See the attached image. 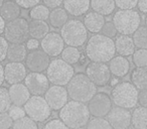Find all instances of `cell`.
<instances>
[{
    "mask_svg": "<svg viewBox=\"0 0 147 129\" xmlns=\"http://www.w3.org/2000/svg\"><path fill=\"white\" fill-rule=\"evenodd\" d=\"M115 43L103 34L92 35L86 45V55L91 61L108 63L115 57Z\"/></svg>",
    "mask_w": 147,
    "mask_h": 129,
    "instance_id": "obj_1",
    "label": "cell"
},
{
    "mask_svg": "<svg viewBox=\"0 0 147 129\" xmlns=\"http://www.w3.org/2000/svg\"><path fill=\"white\" fill-rule=\"evenodd\" d=\"M59 116L69 128L75 129L88 124L91 114L85 103L71 100L59 110Z\"/></svg>",
    "mask_w": 147,
    "mask_h": 129,
    "instance_id": "obj_2",
    "label": "cell"
},
{
    "mask_svg": "<svg viewBox=\"0 0 147 129\" xmlns=\"http://www.w3.org/2000/svg\"><path fill=\"white\" fill-rule=\"evenodd\" d=\"M67 92L73 101L86 103L97 93V86H95L86 74L80 73L74 75L71 80L67 83Z\"/></svg>",
    "mask_w": 147,
    "mask_h": 129,
    "instance_id": "obj_3",
    "label": "cell"
},
{
    "mask_svg": "<svg viewBox=\"0 0 147 129\" xmlns=\"http://www.w3.org/2000/svg\"><path fill=\"white\" fill-rule=\"evenodd\" d=\"M111 100L117 107L124 109L134 108L138 103V90L132 83H118L112 89Z\"/></svg>",
    "mask_w": 147,
    "mask_h": 129,
    "instance_id": "obj_4",
    "label": "cell"
},
{
    "mask_svg": "<svg viewBox=\"0 0 147 129\" xmlns=\"http://www.w3.org/2000/svg\"><path fill=\"white\" fill-rule=\"evenodd\" d=\"M61 36L67 47H82L88 41V30L79 19H71L61 28Z\"/></svg>",
    "mask_w": 147,
    "mask_h": 129,
    "instance_id": "obj_5",
    "label": "cell"
},
{
    "mask_svg": "<svg viewBox=\"0 0 147 129\" xmlns=\"http://www.w3.org/2000/svg\"><path fill=\"white\" fill-rule=\"evenodd\" d=\"M75 75L73 66L65 63L63 59H55L49 63L47 69L49 81L57 86H65L71 80Z\"/></svg>",
    "mask_w": 147,
    "mask_h": 129,
    "instance_id": "obj_6",
    "label": "cell"
},
{
    "mask_svg": "<svg viewBox=\"0 0 147 129\" xmlns=\"http://www.w3.org/2000/svg\"><path fill=\"white\" fill-rule=\"evenodd\" d=\"M113 24L117 32L130 35L138 29L141 24V16L135 10H119L113 16Z\"/></svg>",
    "mask_w": 147,
    "mask_h": 129,
    "instance_id": "obj_7",
    "label": "cell"
},
{
    "mask_svg": "<svg viewBox=\"0 0 147 129\" xmlns=\"http://www.w3.org/2000/svg\"><path fill=\"white\" fill-rule=\"evenodd\" d=\"M25 114L35 122H43L51 115V109L41 96H32L24 104Z\"/></svg>",
    "mask_w": 147,
    "mask_h": 129,
    "instance_id": "obj_8",
    "label": "cell"
},
{
    "mask_svg": "<svg viewBox=\"0 0 147 129\" xmlns=\"http://www.w3.org/2000/svg\"><path fill=\"white\" fill-rule=\"evenodd\" d=\"M4 38L10 43H23L28 39V22L25 18L18 17L8 21L5 25Z\"/></svg>",
    "mask_w": 147,
    "mask_h": 129,
    "instance_id": "obj_9",
    "label": "cell"
},
{
    "mask_svg": "<svg viewBox=\"0 0 147 129\" xmlns=\"http://www.w3.org/2000/svg\"><path fill=\"white\" fill-rule=\"evenodd\" d=\"M86 75L95 86L104 87L110 83L111 72L109 67L104 63L91 61L86 68Z\"/></svg>",
    "mask_w": 147,
    "mask_h": 129,
    "instance_id": "obj_10",
    "label": "cell"
},
{
    "mask_svg": "<svg viewBox=\"0 0 147 129\" xmlns=\"http://www.w3.org/2000/svg\"><path fill=\"white\" fill-rule=\"evenodd\" d=\"M87 105L89 112L92 116L104 118L112 109V100L106 93H96Z\"/></svg>",
    "mask_w": 147,
    "mask_h": 129,
    "instance_id": "obj_11",
    "label": "cell"
},
{
    "mask_svg": "<svg viewBox=\"0 0 147 129\" xmlns=\"http://www.w3.org/2000/svg\"><path fill=\"white\" fill-rule=\"evenodd\" d=\"M24 85L33 96H42L49 88V81L47 75L41 73H30L25 77Z\"/></svg>",
    "mask_w": 147,
    "mask_h": 129,
    "instance_id": "obj_12",
    "label": "cell"
},
{
    "mask_svg": "<svg viewBox=\"0 0 147 129\" xmlns=\"http://www.w3.org/2000/svg\"><path fill=\"white\" fill-rule=\"evenodd\" d=\"M67 89L63 86H53L49 87L45 94V99L49 104V108L53 111H59L65 104L67 103Z\"/></svg>",
    "mask_w": 147,
    "mask_h": 129,
    "instance_id": "obj_13",
    "label": "cell"
},
{
    "mask_svg": "<svg viewBox=\"0 0 147 129\" xmlns=\"http://www.w3.org/2000/svg\"><path fill=\"white\" fill-rule=\"evenodd\" d=\"M49 63V57L42 49L31 51L25 57L26 68L31 73H42L43 71H47Z\"/></svg>",
    "mask_w": 147,
    "mask_h": 129,
    "instance_id": "obj_14",
    "label": "cell"
},
{
    "mask_svg": "<svg viewBox=\"0 0 147 129\" xmlns=\"http://www.w3.org/2000/svg\"><path fill=\"white\" fill-rule=\"evenodd\" d=\"M41 49L49 57H57L65 49V43L57 32H49L40 43Z\"/></svg>",
    "mask_w": 147,
    "mask_h": 129,
    "instance_id": "obj_15",
    "label": "cell"
},
{
    "mask_svg": "<svg viewBox=\"0 0 147 129\" xmlns=\"http://www.w3.org/2000/svg\"><path fill=\"white\" fill-rule=\"evenodd\" d=\"M107 120L113 129H127L131 125V112L121 107H112Z\"/></svg>",
    "mask_w": 147,
    "mask_h": 129,
    "instance_id": "obj_16",
    "label": "cell"
},
{
    "mask_svg": "<svg viewBox=\"0 0 147 129\" xmlns=\"http://www.w3.org/2000/svg\"><path fill=\"white\" fill-rule=\"evenodd\" d=\"M26 75V67L22 63L9 61L4 67V80L10 86L24 81Z\"/></svg>",
    "mask_w": 147,
    "mask_h": 129,
    "instance_id": "obj_17",
    "label": "cell"
},
{
    "mask_svg": "<svg viewBox=\"0 0 147 129\" xmlns=\"http://www.w3.org/2000/svg\"><path fill=\"white\" fill-rule=\"evenodd\" d=\"M8 93H9L11 103L14 106H19V107L24 106V104L31 97L28 89L22 83L11 85L8 89Z\"/></svg>",
    "mask_w": 147,
    "mask_h": 129,
    "instance_id": "obj_18",
    "label": "cell"
},
{
    "mask_svg": "<svg viewBox=\"0 0 147 129\" xmlns=\"http://www.w3.org/2000/svg\"><path fill=\"white\" fill-rule=\"evenodd\" d=\"M109 70L116 78H123L127 76L130 71V63L125 57H114L109 61Z\"/></svg>",
    "mask_w": 147,
    "mask_h": 129,
    "instance_id": "obj_19",
    "label": "cell"
},
{
    "mask_svg": "<svg viewBox=\"0 0 147 129\" xmlns=\"http://www.w3.org/2000/svg\"><path fill=\"white\" fill-rule=\"evenodd\" d=\"M63 9L73 16H81L90 8V0H63Z\"/></svg>",
    "mask_w": 147,
    "mask_h": 129,
    "instance_id": "obj_20",
    "label": "cell"
},
{
    "mask_svg": "<svg viewBox=\"0 0 147 129\" xmlns=\"http://www.w3.org/2000/svg\"><path fill=\"white\" fill-rule=\"evenodd\" d=\"M115 43V49L122 57H129L132 55L135 51V45L133 43V38L130 35L120 34L116 37Z\"/></svg>",
    "mask_w": 147,
    "mask_h": 129,
    "instance_id": "obj_21",
    "label": "cell"
},
{
    "mask_svg": "<svg viewBox=\"0 0 147 129\" xmlns=\"http://www.w3.org/2000/svg\"><path fill=\"white\" fill-rule=\"evenodd\" d=\"M84 25L87 28V30L93 33L100 32L102 30L103 26L105 24V18L103 15L99 14V13L92 11L86 14L84 17Z\"/></svg>",
    "mask_w": 147,
    "mask_h": 129,
    "instance_id": "obj_22",
    "label": "cell"
},
{
    "mask_svg": "<svg viewBox=\"0 0 147 129\" xmlns=\"http://www.w3.org/2000/svg\"><path fill=\"white\" fill-rule=\"evenodd\" d=\"M20 14L21 8L14 1H5L0 8V15L7 22L18 18Z\"/></svg>",
    "mask_w": 147,
    "mask_h": 129,
    "instance_id": "obj_23",
    "label": "cell"
},
{
    "mask_svg": "<svg viewBox=\"0 0 147 129\" xmlns=\"http://www.w3.org/2000/svg\"><path fill=\"white\" fill-rule=\"evenodd\" d=\"M27 55V49L23 43H11L7 49V59L12 63H21Z\"/></svg>",
    "mask_w": 147,
    "mask_h": 129,
    "instance_id": "obj_24",
    "label": "cell"
},
{
    "mask_svg": "<svg viewBox=\"0 0 147 129\" xmlns=\"http://www.w3.org/2000/svg\"><path fill=\"white\" fill-rule=\"evenodd\" d=\"M28 32L31 38L42 39L49 32V26L43 20H31L28 22Z\"/></svg>",
    "mask_w": 147,
    "mask_h": 129,
    "instance_id": "obj_25",
    "label": "cell"
},
{
    "mask_svg": "<svg viewBox=\"0 0 147 129\" xmlns=\"http://www.w3.org/2000/svg\"><path fill=\"white\" fill-rule=\"evenodd\" d=\"M90 6L101 15H110L115 9L114 0H90Z\"/></svg>",
    "mask_w": 147,
    "mask_h": 129,
    "instance_id": "obj_26",
    "label": "cell"
},
{
    "mask_svg": "<svg viewBox=\"0 0 147 129\" xmlns=\"http://www.w3.org/2000/svg\"><path fill=\"white\" fill-rule=\"evenodd\" d=\"M131 124L135 129H147V108L137 107L131 114Z\"/></svg>",
    "mask_w": 147,
    "mask_h": 129,
    "instance_id": "obj_27",
    "label": "cell"
},
{
    "mask_svg": "<svg viewBox=\"0 0 147 129\" xmlns=\"http://www.w3.org/2000/svg\"><path fill=\"white\" fill-rule=\"evenodd\" d=\"M131 81L137 89H147V67L134 69L131 74Z\"/></svg>",
    "mask_w": 147,
    "mask_h": 129,
    "instance_id": "obj_28",
    "label": "cell"
},
{
    "mask_svg": "<svg viewBox=\"0 0 147 129\" xmlns=\"http://www.w3.org/2000/svg\"><path fill=\"white\" fill-rule=\"evenodd\" d=\"M49 22L55 28H61L67 19V12L63 8H55L49 13Z\"/></svg>",
    "mask_w": 147,
    "mask_h": 129,
    "instance_id": "obj_29",
    "label": "cell"
},
{
    "mask_svg": "<svg viewBox=\"0 0 147 129\" xmlns=\"http://www.w3.org/2000/svg\"><path fill=\"white\" fill-rule=\"evenodd\" d=\"M133 43L135 47L147 49V26H139L133 33Z\"/></svg>",
    "mask_w": 147,
    "mask_h": 129,
    "instance_id": "obj_30",
    "label": "cell"
},
{
    "mask_svg": "<svg viewBox=\"0 0 147 129\" xmlns=\"http://www.w3.org/2000/svg\"><path fill=\"white\" fill-rule=\"evenodd\" d=\"M61 57L65 63L69 65H75L79 63V59L81 57V53L77 47H67L61 51Z\"/></svg>",
    "mask_w": 147,
    "mask_h": 129,
    "instance_id": "obj_31",
    "label": "cell"
},
{
    "mask_svg": "<svg viewBox=\"0 0 147 129\" xmlns=\"http://www.w3.org/2000/svg\"><path fill=\"white\" fill-rule=\"evenodd\" d=\"M49 9L45 5L38 4L32 7L29 11V16L32 20H43L45 21L49 17Z\"/></svg>",
    "mask_w": 147,
    "mask_h": 129,
    "instance_id": "obj_32",
    "label": "cell"
},
{
    "mask_svg": "<svg viewBox=\"0 0 147 129\" xmlns=\"http://www.w3.org/2000/svg\"><path fill=\"white\" fill-rule=\"evenodd\" d=\"M12 129H38L36 122L28 116H24L16 121H13Z\"/></svg>",
    "mask_w": 147,
    "mask_h": 129,
    "instance_id": "obj_33",
    "label": "cell"
},
{
    "mask_svg": "<svg viewBox=\"0 0 147 129\" xmlns=\"http://www.w3.org/2000/svg\"><path fill=\"white\" fill-rule=\"evenodd\" d=\"M12 106L10 97H9L8 89L0 87V113H5Z\"/></svg>",
    "mask_w": 147,
    "mask_h": 129,
    "instance_id": "obj_34",
    "label": "cell"
},
{
    "mask_svg": "<svg viewBox=\"0 0 147 129\" xmlns=\"http://www.w3.org/2000/svg\"><path fill=\"white\" fill-rule=\"evenodd\" d=\"M87 129H113L108 120L105 118L95 117L92 120H89Z\"/></svg>",
    "mask_w": 147,
    "mask_h": 129,
    "instance_id": "obj_35",
    "label": "cell"
},
{
    "mask_svg": "<svg viewBox=\"0 0 147 129\" xmlns=\"http://www.w3.org/2000/svg\"><path fill=\"white\" fill-rule=\"evenodd\" d=\"M133 63L136 68L147 67V49H137L133 53Z\"/></svg>",
    "mask_w": 147,
    "mask_h": 129,
    "instance_id": "obj_36",
    "label": "cell"
},
{
    "mask_svg": "<svg viewBox=\"0 0 147 129\" xmlns=\"http://www.w3.org/2000/svg\"><path fill=\"white\" fill-rule=\"evenodd\" d=\"M115 5L120 10H132L137 6L138 0H114Z\"/></svg>",
    "mask_w": 147,
    "mask_h": 129,
    "instance_id": "obj_37",
    "label": "cell"
},
{
    "mask_svg": "<svg viewBox=\"0 0 147 129\" xmlns=\"http://www.w3.org/2000/svg\"><path fill=\"white\" fill-rule=\"evenodd\" d=\"M8 114L13 121H16V120H18V119L25 116V111H24V109L21 108V107L14 106V105H13L8 110Z\"/></svg>",
    "mask_w": 147,
    "mask_h": 129,
    "instance_id": "obj_38",
    "label": "cell"
},
{
    "mask_svg": "<svg viewBox=\"0 0 147 129\" xmlns=\"http://www.w3.org/2000/svg\"><path fill=\"white\" fill-rule=\"evenodd\" d=\"M42 129H69L61 119H53L45 124Z\"/></svg>",
    "mask_w": 147,
    "mask_h": 129,
    "instance_id": "obj_39",
    "label": "cell"
},
{
    "mask_svg": "<svg viewBox=\"0 0 147 129\" xmlns=\"http://www.w3.org/2000/svg\"><path fill=\"white\" fill-rule=\"evenodd\" d=\"M101 31H102L103 35H105V36H107V37H110V38L116 36V34H117L116 28H115L113 22H111V21L105 22L104 26H103V28Z\"/></svg>",
    "mask_w": 147,
    "mask_h": 129,
    "instance_id": "obj_40",
    "label": "cell"
},
{
    "mask_svg": "<svg viewBox=\"0 0 147 129\" xmlns=\"http://www.w3.org/2000/svg\"><path fill=\"white\" fill-rule=\"evenodd\" d=\"M12 124L13 120L8 113H0V129H10Z\"/></svg>",
    "mask_w": 147,
    "mask_h": 129,
    "instance_id": "obj_41",
    "label": "cell"
},
{
    "mask_svg": "<svg viewBox=\"0 0 147 129\" xmlns=\"http://www.w3.org/2000/svg\"><path fill=\"white\" fill-rule=\"evenodd\" d=\"M20 8L28 9L32 8V7L38 5V3L40 2V0H15L14 1Z\"/></svg>",
    "mask_w": 147,
    "mask_h": 129,
    "instance_id": "obj_42",
    "label": "cell"
},
{
    "mask_svg": "<svg viewBox=\"0 0 147 129\" xmlns=\"http://www.w3.org/2000/svg\"><path fill=\"white\" fill-rule=\"evenodd\" d=\"M8 41L3 36L0 35V63L5 61L7 57V49H8Z\"/></svg>",
    "mask_w": 147,
    "mask_h": 129,
    "instance_id": "obj_43",
    "label": "cell"
},
{
    "mask_svg": "<svg viewBox=\"0 0 147 129\" xmlns=\"http://www.w3.org/2000/svg\"><path fill=\"white\" fill-rule=\"evenodd\" d=\"M138 103L141 107L147 108V89L140 90V92H138Z\"/></svg>",
    "mask_w": 147,
    "mask_h": 129,
    "instance_id": "obj_44",
    "label": "cell"
},
{
    "mask_svg": "<svg viewBox=\"0 0 147 129\" xmlns=\"http://www.w3.org/2000/svg\"><path fill=\"white\" fill-rule=\"evenodd\" d=\"M47 8H57L61 5L63 0H42Z\"/></svg>",
    "mask_w": 147,
    "mask_h": 129,
    "instance_id": "obj_45",
    "label": "cell"
},
{
    "mask_svg": "<svg viewBox=\"0 0 147 129\" xmlns=\"http://www.w3.org/2000/svg\"><path fill=\"white\" fill-rule=\"evenodd\" d=\"M26 49H30V51H34L36 49L37 47H39V43L37 39H34V38H30V39H27L26 41Z\"/></svg>",
    "mask_w": 147,
    "mask_h": 129,
    "instance_id": "obj_46",
    "label": "cell"
},
{
    "mask_svg": "<svg viewBox=\"0 0 147 129\" xmlns=\"http://www.w3.org/2000/svg\"><path fill=\"white\" fill-rule=\"evenodd\" d=\"M137 6H138V9L140 12L147 14V0H138Z\"/></svg>",
    "mask_w": 147,
    "mask_h": 129,
    "instance_id": "obj_47",
    "label": "cell"
},
{
    "mask_svg": "<svg viewBox=\"0 0 147 129\" xmlns=\"http://www.w3.org/2000/svg\"><path fill=\"white\" fill-rule=\"evenodd\" d=\"M5 25H6V23H5V20L2 18V17H1V15H0V35L4 32Z\"/></svg>",
    "mask_w": 147,
    "mask_h": 129,
    "instance_id": "obj_48",
    "label": "cell"
},
{
    "mask_svg": "<svg viewBox=\"0 0 147 129\" xmlns=\"http://www.w3.org/2000/svg\"><path fill=\"white\" fill-rule=\"evenodd\" d=\"M4 81V68L2 67V65H0V87H1Z\"/></svg>",
    "mask_w": 147,
    "mask_h": 129,
    "instance_id": "obj_49",
    "label": "cell"
},
{
    "mask_svg": "<svg viewBox=\"0 0 147 129\" xmlns=\"http://www.w3.org/2000/svg\"><path fill=\"white\" fill-rule=\"evenodd\" d=\"M110 81H112V82H111V85H112L113 87H115L116 86L117 84H118V79H113V80H110Z\"/></svg>",
    "mask_w": 147,
    "mask_h": 129,
    "instance_id": "obj_50",
    "label": "cell"
},
{
    "mask_svg": "<svg viewBox=\"0 0 147 129\" xmlns=\"http://www.w3.org/2000/svg\"><path fill=\"white\" fill-rule=\"evenodd\" d=\"M3 3H4V0H0V8H1V6H2Z\"/></svg>",
    "mask_w": 147,
    "mask_h": 129,
    "instance_id": "obj_51",
    "label": "cell"
},
{
    "mask_svg": "<svg viewBox=\"0 0 147 129\" xmlns=\"http://www.w3.org/2000/svg\"><path fill=\"white\" fill-rule=\"evenodd\" d=\"M145 24H146V26H147V16H146V18H145Z\"/></svg>",
    "mask_w": 147,
    "mask_h": 129,
    "instance_id": "obj_52",
    "label": "cell"
},
{
    "mask_svg": "<svg viewBox=\"0 0 147 129\" xmlns=\"http://www.w3.org/2000/svg\"><path fill=\"white\" fill-rule=\"evenodd\" d=\"M75 129H85L84 127H79V128H75Z\"/></svg>",
    "mask_w": 147,
    "mask_h": 129,
    "instance_id": "obj_53",
    "label": "cell"
},
{
    "mask_svg": "<svg viewBox=\"0 0 147 129\" xmlns=\"http://www.w3.org/2000/svg\"><path fill=\"white\" fill-rule=\"evenodd\" d=\"M127 129H135V128H127Z\"/></svg>",
    "mask_w": 147,
    "mask_h": 129,
    "instance_id": "obj_54",
    "label": "cell"
}]
</instances>
